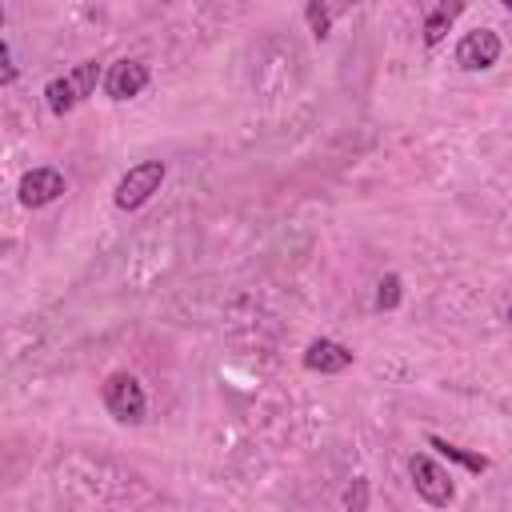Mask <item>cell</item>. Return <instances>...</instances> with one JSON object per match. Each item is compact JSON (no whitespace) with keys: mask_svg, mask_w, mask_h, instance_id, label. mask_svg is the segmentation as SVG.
Wrapping results in <instances>:
<instances>
[{"mask_svg":"<svg viewBox=\"0 0 512 512\" xmlns=\"http://www.w3.org/2000/svg\"><path fill=\"white\" fill-rule=\"evenodd\" d=\"M164 160H140V164H132L124 176H120V184H116V208H124V212H132V208H140V204H148L152 200V192H160V180H164Z\"/></svg>","mask_w":512,"mask_h":512,"instance_id":"obj_3","label":"cell"},{"mask_svg":"<svg viewBox=\"0 0 512 512\" xmlns=\"http://www.w3.org/2000/svg\"><path fill=\"white\" fill-rule=\"evenodd\" d=\"M408 472H412V488H416V496L420 500H428L432 508H444V504H452V496H456V484H452V476L432 460V456H424V452H416L412 460H408Z\"/></svg>","mask_w":512,"mask_h":512,"instance_id":"obj_4","label":"cell"},{"mask_svg":"<svg viewBox=\"0 0 512 512\" xmlns=\"http://www.w3.org/2000/svg\"><path fill=\"white\" fill-rule=\"evenodd\" d=\"M16 80V60H12V48L4 44V84H12Z\"/></svg>","mask_w":512,"mask_h":512,"instance_id":"obj_12","label":"cell"},{"mask_svg":"<svg viewBox=\"0 0 512 512\" xmlns=\"http://www.w3.org/2000/svg\"><path fill=\"white\" fill-rule=\"evenodd\" d=\"M396 304H400V276H384V280L376 284V308L388 312V308H396Z\"/></svg>","mask_w":512,"mask_h":512,"instance_id":"obj_11","label":"cell"},{"mask_svg":"<svg viewBox=\"0 0 512 512\" xmlns=\"http://www.w3.org/2000/svg\"><path fill=\"white\" fill-rule=\"evenodd\" d=\"M500 4H504V8H508V12H512V0H500Z\"/></svg>","mask_w":512,"mask_h":512,"instance_id":"obj_14","label":"cell"},{"mask_svg":"<svg viewBox=\"0 0 512 512\" xmlns=\"http://www.w3.org/2000/svg\"><path fill=\"white\" fill-rule=\"evenodd\" d=\"M428 444L444 456V460H452V464H460V468H468V472H488V456H480V452H468V448H460V444H448L444 436H428Z\"/></svg>","mask_w":512,"mask_h":512,"instance_id":"obj_10","label":"cell"},{"mask_svg":"<svg viewBox=\"0 0 512 512\" xmlns=\"http://www.w3.org/2000/svg\"><path fill=\"white\" fill-rule=\"evenodd\" d=\"M100 396H104L108 416L120 420V424H140L144 412H148V396H144V388H140V380L132 372H112L104 380Z\"/></svg>","mask_w":512,"mask_h":512,"instance_id":"obj_2","label":"cell"},{"mask_svg":"<svg viewBox=\"0 0 512 512\" xmlns=\"http://www.w3.org/2000/svg\"><path fill=\"white\" fill-rule=\"evenodd\" d=\"M148 80H152V72L144 60H116L104 72V96L108 100H132L148 88Z\"/></svg>","mask_w":512,"mask_h":512,"instance_id":"obj_6","label":"cell"},{"mask_svg":"<svg viewBox=\"0 0 512 512\" xmlns=\"http://www.w3.org/2000/svg\"><path fill=\"white\" fill-rule=\"evenodd\" d=\"M508 324H512V308H508Z\"/></svg>","mask_w":512,"mask_h":512,"instance_id":"obj_15","label":"cell"},{"mask_svg":"<svg viewBox=\"0 0 512 512\" xmlns=\"http://www.w3.org/2000/svg\"><path fill=\"white\" fill-rule=\"evenodd\" d=\"M352 360H356L352 348H344V344H336V340H312V344L304 348V368L324 372V376L352 368Z\"/></svg>","mask_w":512,"mask_h":512,"instance_id":"obj_8","label":"cell"},{"mask_svg":"<svg viewBox=\"0 0 512 512\" xmlns=\"http://www.w3.org/2000/svg\"><path fill=\"white\" fill-rule=\"evenodd\" d=\"M464 4H468V0H440V8L424 20V44H440L444 32L452 28V20L464 12Z\"/></svg>","mask_w":512,"mask_h":512,"instance_id":"obj_9","label":"cell"},{"mask_svg":"<svg viewBox=\"0 0 512 512\" xmlns=\"http://www.w3.org/2000/svg\"><path fill=\"white\" fill-rule=\"evenodd\" d=\"M96 84H104L100 64H96V60H84V64H76L72 72H64V76H56V80L44 84V104H48L52 116H68L80 100H88V96L96 92Z\"/></svg>","mask_w":512,"mask_h":512,"instance_id":"obj_1","label":"cell"},{"mask_svg":"<svg viewBox=\"0 0 512 512\" xmlns=\"http://www.w3.org/2000/svg\"><path fill=\"white\" fill-rule=\"evenodd\" d=\"M496 60H500V36H496L492 28H472V32L460 36V44H456V64H460L464 72H484V68H492Z\"/></svg>","mask_w":512,"mask_h":512,"instance_id":"obj_5","label":"cell"},{"mask_svg":"<svg viewBox=\"0 0 512 512\" xmlns=\"http://www.w3.org/2000/svg\"><path fill=\"white\" fill-rule=\"evenodd\" d=\"M160 4H168V0H160Z\"/></svg>","mask_w":512,"mask_h":512,"instance_id":"obj_16","label":"cell"},{"mask_svg":"<svg viewBox=\"0 0 512 512\" xmlns=\"http://www.w3.org/2000/svg\"><path fill=\"white\" fill-rule=\"evenodd\" d=\"M16 192H20V204L24 208H44L56 196H64V176L56 168H32V172L20 176V188Z\"/></svg>","mask_w":512,"mask_h":512,"instance_id":"obj_7","label":"cell"},{"mask_svg":"<svg viewBox=\"0 0 512 512\" xmlns=\"http://www.w3.org/2000/svg\"><path fill=\"white\" fill-rule=\"evenodd\" d=\"M344 504H356V508H364V488H356V492L348 488V492H344Z\"/></svg>","mask_w":512,"mask_h":512,"instance_id":"obj_13","label":"cell"}]
</instances>
